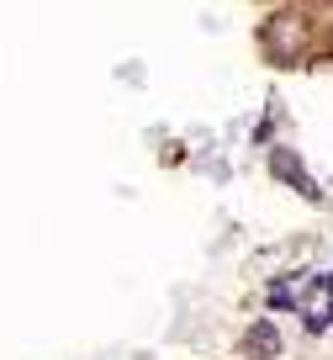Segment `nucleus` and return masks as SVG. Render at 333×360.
Listing matches in <instances>:
<instances>
[{
	"label": "nucleus",
	"instance_id": "nucleus-1",
	"mask_svg": "<svg viewBox=\"0 0 333 360\" xmlns=\"http://www.w3.org/2000/svg\"><path fill=\"white\" fill-rule=\"evenodd\" d=\"M259 43H265V53L275 58V64H291L301 48V16L296 11H275L265 22V32H259Z\"/></svg>",
	"mask_w": 333,
	"mask_h": 360
},
{
	"label": "nucleus",
	"instance_id": "nucleus-2",
	"mask_svg": "<svg viewBox=\"0 0 333 360\" xmlns=\"http://www.w3.org/2000/svg\"><path fill=\"white\" fill-rule=\"evenodd\" d=\"M270 169H275V175L286 180V186H296L301 196H318V186H312V180H307V169L296 165V154H286V148H275V154H270Z\"/></svg>",
	"mask_w": 333,
	"mask_h": 360
},
{
	"label": "nucleus",
	"instance_id": "nucleus-3",
	"mask_svg": "<svg viewBox=\"0 0 333 360\" xmlns=\"http://www.w3.org/2000/svg\"><path fill=\"white\" fill-rule=\"evenodd\" d=\"M244 345H249V355H254V360H275V355H280V334H275V323H254Z\"/></svg>",
	"mask_w": 333,
	"mask_h": 360
}]
</instances>
